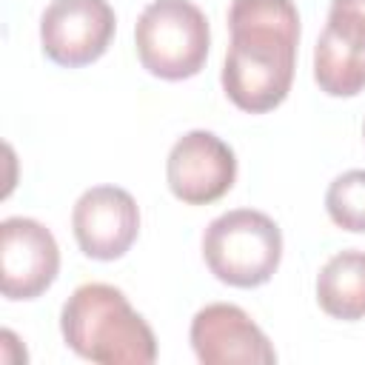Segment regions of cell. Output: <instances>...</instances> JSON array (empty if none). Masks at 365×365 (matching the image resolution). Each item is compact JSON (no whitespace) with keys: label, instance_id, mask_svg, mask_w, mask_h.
<instances>
[{"label":"cell","instance_id":"obj_1","mask_svg":"<svg viewBox=\"0 0 365 365\" xmlns=\"http://www.w3.org/2000/svg\"><path fill=\"white\" fill-rule=\"evenodd\" d=\"M231 46L222 63L225 97L248 114L277 108L294 83L299 11L294 0H231Z\"/></svg>","mask_w":365,"mask_h":365},{"label":"cell","instance_id":"obj_2","mask_svg":"<svg viewBox=\"0 0 365 365\" xmlns=\"http://www.w3.org/2000/svg\"><path fill=\"white\" fill-rule=\"evenodd\" d=\"M63 342L100 365H151L157 339L151 325L131 308L125 294L106 282H83L60 311Z\"/></svg>","mask_w":365,"mask_h":365},{"label":"cell","instance_id":"obj_3","mask_svg":"<svg viewBox=\"0 0 365 365\" xmlns=\"http://www.w3.org/2000/svg\"><path fill=\"white\" fill-rule=\"evenodd\" d=\"M208 271L234 288L265 285L282 259L279 225L257 208H234L214 217L202 234Z\"/></svg>","mask_w":365,"mask_h":365},{"label":"cell","instance_id":"obj_4","mask_svg":"<svg viewBox=\"0 0 365 365\" xmlns=\"http://www.w3.org/2000/svg\"><path fill=\"white\" fill-rule=\"evenodd\" d=\"M134 46L148 74L171 83L188 80L208 60V17L191 0H151L137 17Z\"/></svg>","mask_w":365,"mask_h":365},{"label":"cell","instance_id":"obj_5","mask_svg":"<svg viewBox=\"0 0 365 365\" xmlns=\"http://www.w3.org/2000/svg\"><path fill=\"white\" fill-rule=\"evenodd\" d=\"M114 29L108 0H51L40 17V46L54 66L80 68L106 54Z\"/></svg>","mask_w":365,"mask_h":365},{"label":"cell","instance_id":"obj_6","mask_svg":"<svg viewBox=\"0 0 365 365\" xmlns=\"http://www.w3.org/2000/svg\"><path fill=\"white\" fill-rule=\"evenodd\" d=\"M237 180L234 148L214 131H185L168 151L165 182L185 205H208L222 200Z\"/></svg>","mask_w":365,"mask_h":365},{"label":"cell","instance_id":"obj_7","mask_svg":"<svg viewBox=\"0 0 365 365\" xmlns=\"http://www.w3.org/2000/svg\"><path fill=\"white\" fill-rule=\"evenodd\" d=\"M60 274V248L54 234L31 217H6L0 222V291L6 299H37Z\"/></svg>","mask_w":365,"mask_h":365},{"label":"cell","instance_id":"obj_8","mask_svg":"<svg viewBox=\"0 0 365 365\" xmlns=\"http://www.w3.org/2000/svg\"><path fill=\"white\" fill-rule=\"evenodd\" d=\"M71 231L88 259H120L140 234L137 200L120 185H91L71 208Z\"/></svg>","mask_w":365,"mask_h":365},{"label":"cell","instance_id":"obj_9","mask_svg":"<svg viewBox=\"0 0 365 365\" xmlns=\"http://www.w3.org/2000/svg\"><path fill=\"white\" fill-rule=\"evenodd\" d=\"M191 348L202 365H274L277 351L265 331L231 302L200 308L188 328Z\"/></svg>","mask_w":365,"mask_h":365},{"label":"cell","instance_id":"obj_10","mask_svg":"<svg viewBox=\"0 0 365 365\" xmlns=\"http://www.w3.org/2000/svg\"><path fill=\"white\" fill-rule=\"evenodd\" d=\"M317 302L328 317L342 322L365 317V251L345 248L319 268Z\"/></svg>","mask_w":365,"mask_h":365},{"label":"cell","instance_id":"obj_11","mask_svg":"<svg viewBox=\"0 0 365 365\" xmlns=\"http://www.w3.org/2000/svg\"><path fill=\"white\" fill-rule=\"evenodd\" d=\"M314 80L328 97H356L365 88V51L325 26L314 46Z\"/></svg>","mask_w":365,"mask_h":365},{"label":"cell","instance_id":"obj_12","mask_svg":"<svg viewBox=\"0 0 365 365\" xmlns=\"http://www.w3.org/2000/svg\"><path fill=\"white\" fill-rule=\"evenodd\" d=\"M325 211L336 228L365 234V168H351L331 180Z\"/></svg>","mask_w":365,"mask_h":365},{"label":"cell","instance_id":"obj_13","mask_svg":"<svg viewBox=\"0 0 365 365\" xmlns=\"http://www.w3.org/2000/svg\"><path fill=\"white\" fill-rule=\"evenodd\" d=\"M325 26L365 51V0H331Z\"/></svg>","mask_w":365,"mask_h":365},{"label":"cell","instance_id":"obj_14","mask_svg":"<svg viewBox=\"0 0 365 365\" xmlns=\"http://www.w3.org/2000/svg\"><path fill=\"white\" fill-rule=\"evenodd\" d=\"M362 134H365V125H362Z\"/></svg>","mask_w":365,"mask_h":365}]
</instances>
